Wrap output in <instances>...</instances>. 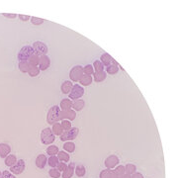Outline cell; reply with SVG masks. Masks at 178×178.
<instances>
[{
    "mask_svg": "<svg viewBox=\"0 0 178 178\" xmlns=\"http://www.w3.org/2000/svg\"><path fill=\"white\" fill-rule=\"evenodd\" d=\"M47 121L50 125H54L61 121V110L60 106L54 105L50 108L47 115Z\"/></svg>",
    "mask_w": 178,
    "mask_h": 178,
    "instance_id": "obj_1",
    "label": "cell"
},
{
    "mask_svg": "<svg viewBox=\"0 0 178 178\" xmlns=\"http://www.w3.org/2000/svg\"><path fill=\"white\" fill-rule=\"evenodd\" d=\"M33 55H35V51H34L32 46H25L19 51L17 57H18L19 61H28V60Z\"/></svg>",
    "mask_w": 178,
    "mask_h": 178,
    "instance_id": "obj_2",
    "label": "cell"
},
{
    "mask_svg": "<svg viewBox=\"0 0 178 178\" xmlns=\"http://www.w3.org/2000/svg\"><path fill=\"white\" fill-rule=\"evenodd\" d=\"M55 140V136L50 128H45L41 133V142L46 146L51 145Z\"/></svg>",
    "mask_w": 178,
    "mask_h": 178,
    "instance_id": "obj_3",
    "label": "cell"
},
{
    "mask_svg": "<svg viewBox=\"0 0 178 178\" xmlns=\"http://www.w3.org/2000/svg\"><path fill=\"white\" fill-rule=\"evenodd\" d=\"M79 134V130L78 128H75V127H72L70 130L68 131H65L64 133H62L60 136V139L61 142H71L73 140H75L77 136Z\"/></svg>",
    "mask_w": 178,
    "mask_h": 178,
    "instance_id": "obj_4",
    "label": "cell"
},
{
    "mask_svg": "<svg viewBox=\"0 0 178 178\" xmlns=\"http://www.w3.org/2000/svg\"><path fill=\"white\" fill-rule=\"evenodd\" d=\"M83 95H84V89L82 86L79 84H74L72 86L70 93L68 94V99H71V100L80 99Z\"/></svg>",
    "mask_w": 178,
    "mask_h": 178,
    "instance_id": "obj_5",
    "label": "cell"
},
{
    "mask_svg": "<svg viewBox=\"0 0 178 178\" xmlns=\"http://www.w3.org/2000/svg\"><path fill=\"white\" fill-rule=\"evenodd\" d=\"M82 75H83V67L81 65L73 66L71 68V70L70 71V81H73V82H78Z\"/></svg>",
    "mask_w": 178,
    "mask_h": 178,
    "instance_id": "obj_6",
    "label": "cell"
},
{
    "mask_svg": "<svg viewBox=\"0 0 178 178\" xmlns=\"http://www.w3.org/2000/svg\"><path fill=\"white\" fill-rule=\"evenodd\" d=\"M33 49L34 51H35V54L38 55L39 56H41V55H46L48 54V51H49V49L47 47V45H46L45 43L41 42V41H37L33 44Z\"/></svg>",
    "mask_w": 178,
    "mask_h": 178,
    "instance_id": "obj_7",
    "label": "cell"
},
{
    "mask_svg": "<svg viewBox=\"0 0 178 178\" xmlns=\"http://www.w3.org/2000/svg\"><path fill=\"white\" fill-rule=\"evenodd\" d=\"M25 167H26V164H25L24 159H18L16 164H14L13 166L10 167V172L13 173L14 175H19L24 172Z\"/></svg>",
    "mask_w": 178,
    "mask_h": 178,
    "instance_id": "obj_8",
    "label": "cell"
},
{
    "mask_svg": "<svg viewBox=\"0 0 178 178\" xmlns=\"http://www.w3.org/2000/svg\"><path fill=\"white\" fill-rule=\"evenodd\" d=\"M119 162H120L119 157H118L117 156H114V154H113V156H108V157L105 159L104 164H105V166H106V168L112 170V169H114V168L119 164Z\"/></svg>",
    "mask_w": 178,
    "mask_h": 178,
    "instance_id": "obj_9",
    "label": "cell"
},
{
    "mask_svg": "<svg viewBox=\"0 0 178 178\" xmlns=\"http://www.w3.org/2000/svg\"><path fill=\"white\" fill-rule=\"evenodd\" d=\"M51 65V59L46 55H41L40 56V60H39V65L38 67L40 68V70H47Z\"/></svg>",
    "mask_w": 178,
    "mask_h": 178,
    "instance_id": "obj_10",
    "label": "cell"
},
{
    "mask_svg": "<svg viewBox=\"0 0 178 178\" xmlns=\"http://www.w3.org/2000/svg\"><path fill=\"white\" fill-rule=\"evenodd\" d=\"M36 166L38 168H40V169H43V168H45V166L47 165V163H48V157H47V156H46V154H39V156H37V158H36Z\"/></svg>",
    "mask_w": 178,
    "mask_h": 178,
    "instance_id": "obj_11",
    "label": "cell"
},
{
    "mask_svg": "<svg viewBox=\"0 0 178 178\" xmlns=\"http://www.w3.org/2000/svg\"><path fill=\"white\" fill-rule=\"evenodd\" d=\"M75 163L74 162H70V164L67 165L66 169L62 172L61 177L62 178H71L74 174V169H75Z\"/></svg>",
    "mask_w": 178,
    "mask_h": 178,
    "instance_id": "obj_12",
    "label": "cell"
},
{
    "mask_svg": "<svg viewBox=\"0 0 178 178\" xmlns=\"http://www.w3.org/2000/svg\"><path fill=\"white\" fill-rule=\"evenodd\" d=\"M76 118V112L70 109L67 111H61V120H68V121H73Z\"/></svg>",
    "mask_w": 178,
    "mask_h": 178,
    "instance_id": "obj_13",
    "label": "cell"
},
{
    "mask_svg": "<svg viewBox=\"0 0 178 178\" xmlns=\"http://www.w3.org/2000/svg\"><path fill=\"white\" fill-rule=\"evenodd\" d=\"M11 152V147L7 143H0V157H7Z\"/></svg>",
    "mask_w": 178,
    "mask_h": 178,
    "instance_id": "obj_14",
    "label": "cell"
},
{
    "mask_svg": "<svg viewBox=\"0 0 178 178\" xmlns=\"http://www.w3.org/2000/svg\"><path fill=\"white\" fill-rule=\"evenodd\" d=\"M72 86H73L72 81H70V80H65V81H64V83H62L60 86L61 92L64 94H70L71 89H72Z\"/></svg>",
    "mask_w": 178,
    "mask_h": 178,
    "instance_id": "obj_15",
    "label": "cell"
},
{
    "mask_svg": "<svg viewBox=\"0 0 178 178\" xmlns=\"http://www.w3.org/2000/svg\"><path fill=\"white\" fill-rule=\"evenodd\" d=\"M100 61L103 64V65L104 66H109V65H113V62H114V60H113V57L109 55V54H103L101 56H100Z\"/></svg>",
    "mask_w": 178,
    "mask_h": 178,
    "instance_id": "obj_16",
    "label": "cell"
},
{
    "mask_svg": "<svg viewBox=\"0 0 178 178\" xmlns=\"http://www.w3.org/2000/svg\"><path fill=\"white\" fill-rule=\"evenodd\" d=\"M60 108L61 111H67V110H70L72 109V101L68 98H65L62 99L60 104Z\"/></svg>",
    "mask_w": 178,
    "mask_h": 178,
    "instance_id": "obj_17",
    "label": "cell"
},
{
    "mask_svg": "<svg viewBox=\"0 0 178 178\" xmlns=\"http://www.w3.org/2000/svg\"><path fill=\"white\" fill-rule=\"evenodd\" d=\"M85 106V102L83 99H76L72 102V110L74 111H81Z\"/></svg>",
    "mask_w": 178,
    "mask_h": 178,
    "instance_id": "obj_18",
    "label": "cell"
},
{
    "mask_svg": "<svg viewBox=\"0 0 178 178\" xmlns=\"http://www.w3.org/2000/svg\"><path fill=\"white\" fill-rule=\"evenodd\" d=\"M93 81V78L91 75H86V74H83L81 76V78L79 79V83L81 86H89Z\"/></svg>",
    "mask_w": 178,
    "mask_h": 178,
    "instance_id": "obj_19",
    "label": "cell"
},
{
    "mask_svg": "<svg viewBox=\"0 0 178 178\" xmlns=\"http://www.w3.org/2000/svg\"><path fill=\"white\" fill-rule=\"evenodd\" d=\"M57 158H59V160L60 162H68L70 160V154H68V152H64V151H61V152H59V153H57Z\"/></svg>",
    "mask_w": 178,
    "mask_h": 178,
    "instance_id": "obj_20",
    "label": "cell"
},
{
    "mask_svg": "<svg viewBox=\"0 0 178 178\" xmlns=\"http://www.w3.org/2000/svg\"><path fill=\"white\" fill-rule=\"evenodd\" d=\"M17 157L15 154H9V156L7 157H5V165L6 166H9V167H11V166H13L14 164H16L17 162Z\"/></svg>",
    "mask_w": 178,
    "mask_h": 178,
    "instance_id": "obj_21",
    "label": "cell"
},
{
    "mask_svg": "<svg viewBox=\"0 0 178 178\" xmlns=\"http://www.w3.org/2000/svg\"><path fill=\"white\" fill-rule=\"evenodd\" d=\"M93 79L95 82H102L103 80H105L107 77V73L105 71H100V72H94L93 74Z\"/></svg>",
    "mask_w": 178,
    "mask_h": 178,
    "instance_id": "obj_22",
    "label": "cell"
},
{
    "mask_svg": "<svg viewBox=\"0 0 178 178\" xmlns=\"http://www.w3.org/2000/svg\"><path fill=\"white\" fill-rule=\"evenodd\" d=\"M59 152H60L59 147H57L56 146H55V145H51L47 148V153H48V156H57Z\"/></svg>",
    "mask_w": 178,
    "mask_h": 178,
    "instance_id": "obj_23",
    "label": "cell"
},
{
    "mask_svg": "<svg viewBox=\"0 0 178 178\" xmlns=\"http://www.w3.org/2000/svg\"><path fill=\"white\" fill-rule=\"evenodd\" d=\"M64 150L68 153H72L75 151V143L72 142H65L64 145Z\"/></svg>",
    "mask_w": 178,
    "mask_h": 178,
    "instance_id": "obj_24",
    "label": "cell"
},
{
    "mask_svg": "<svg viewBox=\"0 0 178 178\" xmlns=\"http://www.w3.org/2000/svg\"><path fill=\"white\" fill-rule=\"evenodd\" d=\"M74 173L76 174V176L78 177H83L86 173V168H85V166L84 165H81V164H79V165H76L75 166V169H74Z\"/></svg>",
    "mask_w": 178,
    "mask_h": 178,
    "instance_id": "obj_25",
    "label": "cell"
},
{
    "mask_svg": "<svg viewBox=\"0 0 178 178\" xmlns=\"http://www.w3.org/2000/svg\"><path fill=\"white\" fill-rule=\"evenodd\" d=\"M51 131L55 136H60L62 133H64V130H62V127L60 123H55L53 125V128H51Z\"/></svg>",
    "mask_w": 178,
    "mask_h": 178,
    "instance_id": "obj_26",
    "label": "cell"
},
{
    "mask_svg": "<svg viewBox=\"0 0 178 178\" xmlns=\"http://www.w3.org/2000/svg\"><path fill=\"white\" fill-rule=\"evenodd\" d=\"M18 67L21 72L23 73H28L29 68H30V65H29L28 61H19Z\"/></svg>",
    "mask_w": 178,
    "mask_h": 178,
    "instance_id": "obj_27",
    "label": "cell"
},
{
    "mask_svg": "<svg viewBox=\"0 0 178 178\" xmlns=\"http://www.w3.org/2000/svg\"><path fill=\"white\" fill-rule=\"evenodd\" d=\"M135 172H137V166L135 164L128 163L127 165L125 166V173L132 175V174H134Z\"/></svg>",
    "mask_w": 178,
    "mask_h": 178,
    "instance_id": "obj_28",
    "label": "cell"
},
{
    "mask_svg": "<svg viewBox=\"0 0 178 178\" xmlns=\"http://www.w3.org/2000/svg\"><path fill=\"white\" fill-rule=\"evenodd\" d=\"M39 60H40V56L35 54L28 60V62H29V65H30L31 66H38L39 65Z\"/></svg>",
    "mask_w": 178,
    "mask_h": 178,
    "instance_id": "obj_29",
    "label": "cell"
},
{
    "mask_svg": "<svg viewBox=\"0 0 178 178\" xmlns=\"http://www.w3.org/2000/svg\"><path fill=\"white\" fill-rule=\"evenodd\" d=\"M60 160L57 158V156H50L49 159H48V165H50L51 168H55L57 164H59Z\"/></svg>",
    "mask_w": 178,
    "mask_h": 178,
    "instance_id": "obj_30",
    "label": "cell"
},
{
    "mask_svg": "<svg viewBox=\"0 0 178 178\" xmlns=\"http://www.w3.org/2000/svg\"><path fill=\"white\" fill-rule=\"evenodd\" d=\"M118 71H119V66L116 65H109V66L106 67V71L105 72L113 75V74L118 73Z\"/></svg>",
    "mask_w": 178,
    "mask_h": 178,
    "instance_id": "obj_31",
    "label": "cell"
},
{
    "mask_svg": "<svg viewBox=\"0 0 178 178\" xmlns=\"http://www.w3.org/2000/svg\"><path fill=\"white\" fill-rule=\"evenodd\" d=\"M40 68L38 66H31L30 65V68H29V71H28V74L30 75L31 77H36L39 75L40 73Z\"/></svg>",
    "mask_w": 178,
    "mask_h": 178,
    "instance_id": "obj_32",
    "label": "cell"
},
{
    "mask_svg": "<svg viewBox=\"0 0 178 178\" xmlns=\"http://www.w3.org/2000/svg\"><path fill=\"white\" fill-rule=\"evenodd\" d=\"M113 172L117 177H120L121 175L125 174V166L124 165H117L116 167L114 168Z\"/></svg>",
    "mask_w": 178,
    "mask_h": 178,
    "instance_id": "obj_33",
    "label": "cell"
},
{
    "mask_svg": "<svg viewBox=\"0 0 178 178\" xmlns=\"http://www.w3.org/2000/svg\"><path fill=\"white\" fill-rule=\"evenodd\" d=\"M92 65H93V68H94V72L104 71V65H103V64L100 60H95Z\"/></svg>",
    "mask_w": 178,
    "mask_h": 178,
    "instance_id": "obj_34",
    "label": "cell"
},
{
    "mask_svg": "<svg viewBox=\"0 0 178 178\" xmlns=\"http://www.w3.org/2000/svg\"><path fill=\"white\" fill-rule=\"evenodd\" d=\"M83 74L86 75H93L94 74V68L92 65H87L83 67Z\"/></svg>",
    "mask_w": 178,
    "mask_h": 178,
    "instance_id": "obj_35",
    "label": "cell"
},
{
    "mask_svg": "<svg viewBox=\"0 0 178 178\" xmlns=\"http://www.w3.org/2000/svg\"><path fill=\"white\" fill-rule=\"evenodd\" d=\"M49 175L51 178H60L61 176V173L60 171H59L56 168H51L49 170Z\"/></svg>",
    "mask_w": 178,
    "mask_h": 178,
    "instance_id": "obj_36",
    "label": "cell"
},
{
    "mask_svg": "<svg viewBox=\"0 0 178 178\" xmlns=\"http://www.w3.org/2000/svg\"><path fill=\"white\" fill-rule=\"evenodd\" d=\"M61 127H62V130L65 131H68V130H70L72 127H71V122L70 121H68V120H61Z\"/></svg>",
    "mask_w": 178,
    "mask_h": 178,
    "instance_id": "obj_37",
    "label": "cell"
},
{
    "mask_svg": "<svg viewBox=\"0 0 178 178\" xmlns=\"http://www.w3.org/2000/svg\"><path fill=\"white\" fill-rule=\"evenodd\" d=\"M111 174H112V170L111 169H104L100 172L99 174V178H110L111 177Z\"/></svg>",
    "mask_w": 178,
    "mask_h": 178,
    "instance_id": "obj_38",
    "label": "cell"
},
{
    "mask_svg": "<svg viewBox=\"0 0 178 178\" xmlns=\"http://www.w3.org/2000/svg\"><path fill=\"white\" fill-rule=\"evenodd\" d=\"M31 22H32V24L33 25H35V26H39V25H42L43 23H44V19L42 18H38V17H32V18L30 19Z\"/></svg>",
    "mask_w": 178,
    "mask_h": 178,
    "instance_id": "obj_39",
    "label": "cell"
},
{
    "mask_svg": "<svg viewBox=\"0 0 178 178\" xmlns=\"http://www.w3.org/2000/svg\"><path fill=\"white\" fill-rule=\"evenodd\" d=\"M0 178H16V176L13 174V173H11L10 171H3L2 172V174H1V177Z\"/></svg>",
    "mask_w": 178,
    "mask_h": 178,
    "instance_id": "obj_40",
    "label": "cell"
},
{
    "mask_svg": "<svg viewBox=\"0 0 178 178\" xmlns=\"http://www.w3.org/2000/svg\"><path fill=\"white\" fill-rule=\"evenodd\" d=\"M66 167H67V164L65 162H59V164H57L55 168L60 172H64L66 169Z\"/></svg>",
    "mask_w": 178,
    "mask_h": 178,
    "instance_id": "obj_41",
    "label": "cell"
},
{
    "mask_svg": "<svg viewBox=\"0 0 178 178\" xmlns=\"http://www.w3.org/2000/svg\"><path fill=\"white\" fill-rule=\"evenodd\" d=\"M4 17H6L8 19H15L17 17V14H13V13H3L2 14Z\"/></svg>",
    "mask_w": 178,
    "mask_h": 178,
    "instance_id": "obj_42",
    "label": "cell"
},
{
    "mask_svg": "<svg viewBox=\"0 0 178 178\" xmlns=\"http://www.w3.org/2000/svg\"><path fill=\"white\" fill-rule=\"evenodd\" d=\"M18 17L20 18V20L24 21V22H26V21H28V20H30V19H31V17L29 16V15H23V14H20V15H18Z\"/></svg>",
    "mask_w": 178,
    "mask_h": 178,
    "instance_id": "obj_43",
    "label": "cell"
},
{
    "mask_svg": "<svg viewBox=\"0 0 178 178\" xmlns=\"http://www.w3.org/2000/svg\"><path fill=\"white\" fill-rule=\"evenodd\" d=\"M131 178H145V177H143V175L140 173V172H135L134 174L131 175Z\"/></svg>",
    "mask_w": 178,
    "mask_h": 178,
    "instance_id": "obj_44",
    "label": "cell"
},
{
    "mask_svg": "<svg viewBox=\"0 0 178 178\" xmlns=\"http://www.w3.org/2000/svg\"><path fill=\"white\" fill-rule=\"evenodd\" d=\"M118 178H131V175H129V174H127V173H125V174L121 175V176L118 177Z\"/></svg>",
    "mask_w": 178,
    "mask_h": 178,
    "instance_id": "obj_45",
    "label": "cell"
},
{
    "mask_svg": "<svg viewBox=\"0 0 178 178\" xmlns=\"http://www.w3.org/2000/svg\"><path fill=\"white\" fill-rule=\"evenodd\" d=\"M110 178H118L116 175H115V173L113 172V170H112V174H111V177H110Z\"/></svg>",
    "mask_w": 178,
    "mask_h": 178,
    "instance_id": "obj_46",
    "label": "cell"
},
{
    "mask_svg": "<svg viewBox=\"0 0 178 178\" xmlns=\"http://www.w3.org/2000/svg\"><path fill=\"white\" fill-rule=\"evenodd\" d=\"M1 174H2V172H1V171H0V177H1Z\"/></svg>",
    "mask_w": 178,
    "mask_h": 178,
    "instance_id": "obj_47",
    "label": "cell"
}]
</instances>
